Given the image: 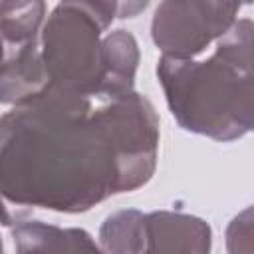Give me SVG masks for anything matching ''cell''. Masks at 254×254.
I'll return each mask as SVG.
<instances>
[{
	"instance_id": "cell-8",
	"label": "cell",
	"mask_w": 254,
	"mask_h": 254,
	"mask_svg": "<svg viewBox=\"0 0 254 254\" xmlns=\"http://www.w3.org/2000/svg\"><path fill=\"white\" fill-rule=\"evenodd\" d=\"M16 252H97L99 246L81 228H62L44 220H20L12 228Z\"/></svg>"
},
{
	"instance_id": "cell-6",
	"label": "cell",
	"mask_w": 254,
	"mask_h": 254,
	"mask_svg": "<svg viewBox=\"0 0 254 254\" xmlns=\"http://www.w3.org/2000/svg\"><path fill=\"white\" fill-rule=\"evenodd\" d=\"M50 77L42 60L38 38L14 48L12 56L0 64V103L20 105L44 93Z\"/></svg>"
},
{
	"instance_id": "cell-3",
	"label": "cell",
	"mask_w": 254,
	"mask_h": 254,
	"mask_svg": "<svg viewBox=\"0 0 254 254\" xmlns=\"http://www.w3.org/2000/svg\"><path fill=\"white\" fill-rule=\"evenodd\" d=\"M117 18V0H60L44 22L38 42L50 85L97 97L101 40Z\"/></svg>"
},
{
	"instance_id": "cell-4",
	"label": "cell",
	"mask_w": 254,
	"mask_h": 254,
	"mask_svg": "<svg viewBox=\"0 0 254 254\" xmlns=\"http://www.w3.org/2000/svg\"><path fill=\"white\" fill-rule=\"evenodd\" d=\"M226 30L206 0H163L151 22L155 46L173 58L198 56Z\"/></svg>"
},
{
	"instance_id": "cell-10",
	"label": "cell",
	"mask_w": 254,
	"mask_h": 254,
	"mask_svg": "<svg viewBox=\"0 0 254 254\" xmlns=\"http://www.w3.org/2000/svg\"><path fill=\"white\" fill-rule=\"evenodd\" d=\"M145 214L139 210H115L99 228V250L115 254L145 252Z\"/></svg>"
},
{
	"instance_id": "cell-1",
	"label": "cell",
	"mask_w": 254,
	"mask_h": 254,
	"mask_svg": "<svg viewBox=\"0 0 254 254\" xmlns=\"http://www.w3.org/2000/svg\"><path fill=\"white\" fill-rule=\"evenodd\" d=\"M121 192L119 159L93 97L48 87L0 117V222L32 208L77 214Z\"/></svg>"
},
{
	"instance_id": "cell-13",
	"label": "cell",
	"mask_w": 254,
	"mask_h": 254,
	"mask_svg": "<svg viewBox=\"0 0 254 254\" xmlns=\"http://www.w3.org/2000/svg\"><path fill=\"white\" fill-rule=\"evenodd\" d=\"M4 62V40H2V36H0V64Z\"/></svg>"
},
{
	"instance_id": "cell-7",
	"label": "cell",
	"mask_w": 254,
	"mask_h": 254,
	"mask_svg": "<svg viewBox=\"0 0 254 254\" xmlns=\"http://www.w3.org/2000/svg\"><path fill=\"white\" fill-rule=\"evenodd\" d=\"M139 65V46L127 30H113L101 40V83L97 97L133 89Z\"/></svg>"
},
{
	"instance_id": "cell-14",
	"label": "cell",
	"mask_w": 254,
	"mask_h": 254,
	"mask_svg": "<svg viewBox=\"0 0 254 254\" xmlns=\"http://www.w3.org/2000/svg\"><path fill=\"white\" fill-rule=\"evenodd\" d=\"M0 252H2V240H0Z\"/></svg>"
},
{
	"instance_id": "cell-2",
	"label": "cell",
	"mask_w": 254,
	"mask_h": 254,
	"mask_svg": "<svg viewBox=\"0 0 254 254\" xmlns=\"http://www.w3.org/2000/svg\"><path fill=\"white\" fill-rule=\"evenodd\" d=\"M252 22L236 20L208 60L161 56L157 77L177 123L214 141H234L254 127Z\"/></svg>"
},
{
	"instance_id": "cell-11",
	"label": "cell",
	"mask_w": 254,
	"mask_h": 254,
	"mask_svg": "<svg viewBox=\"0 0 254 254\" xmlns=\"http://www.w3.org/2000/svg\"><path fill=\"white\" fill-rule=\"evenodd\" d=\"M228 252H252V208L246 206L226 228Z\"/></svg>"
},
{
	"instance_id": "cell-5",
	"label": "cell",
	"mask_w": 254,
	"mask_h": 254,
	"mask_svg": "<svg viewBox=\"0 0 254 254\" xmlns=\"http://www.w3.org/2000/svg\"><path fill=\"white\" fill-rule=\"evenodd\" d=\"M145 252L206 254L212 246L210 226L192 214L155 210L145 214Z\"/></svg>"
},
{
	"instance_id": "cell-9",
	"label": "cell",
	"mask_w": 254,
	"mask_h": 254,
	"mask_svg": "<svg viewBox=\"0 0 254 254\" xmlns=\"http://www.w3.org/2000/svg\"><path fill=\"white\" fill-rule=\"evenodd\" d=\"M46 0H0V36L4 44L24 46L40 36Z\"/></svg>"
},
{
	"instance_id": "cell-15",
	"label": "cell",
	"mask_w": 254,
	"mask_h": 254,
	"mask_svg": "<svg viewBox=\"0 0 254 254\" xmlns=\"http://www.w3.org/2000/svg\"><path fill=\"white\" fill-rule=\"evenodd\" d=\"M250 2H252V0H250Z\"/></svg>"
},
{
	"instance_id": "cell-12",
	"label": "cell",
	"mask_w": 254,
	"mask_h": 254,
	"mask_svg": "<svg viewBox=\"0 0 254 254\" xmlns=\"http://www.w3.org/2000/svg\"><path fill=\"white\" fill-rule=\"evenodd\" d=\"M149 0H117V18H133L147 8Z\"/></svg>"
}]
</instances>
